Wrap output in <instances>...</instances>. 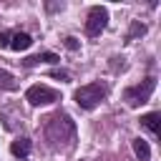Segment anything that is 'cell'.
I'll return each instance as SVG.
<instances>
[{
	"instance_id": "cell-1",
	"label": "cell",
	"mask_w": 161,
	"mask_h": 161,
	"mask_svg": "<svg viewBox=\"0 0 161 161\" xmlns=\"http://www.w3.org/2000/svg\"><path fill=\"white\" fill-rule=\"evenodd\" d=\"M45 138L53 148H70L75 138V123L65 113H55L45 123Z\"/></svg>"
},
{
	"instance_id": "cell-2",
	"label": "cell",
	"mask_w": 161,
	"mask_h": 161,
	"mask_svg": "<svg viewBox=\"0 0 161 161\" xmlns=\"http://www.w3.org/2000/svg\"><path fill=\"white\" fill-rule=\"evenodd\" d=\"M108 96V88H106V83H101V80H96V83H86V86H80L78 91H75V103L80 106V108H86V111H91V108H96L103 98Z\"/></svg>"
},
{
	"instance_id": "cell-3",
	"label": "cell",
	"mask_w": 161,
	"mask_h": 161,
	"mask_svg": "<svg viewBox=\"0 0 161 161\" xmlns=\"http://www.w3.org/2000/svg\"><path fill=\"white\" fill-rule=\"evenodd\" d=\"M153 88H156V78L151 75V78L141 80L138 86L126 88V91H123V98H126V103H128V106H141V103H146V101L151 98Z\"/></svg>"
},
{
	"instance_id": "cell-4",
	"label": "cell",
	"mask_w": 161,
	"mask_h": 161,
	"mask_svg": "<svg viewBox=\"0 0 161 161\" xmlns=\"http://www.w3.org/2000/svg\"><path fill=\"white\" fill-rule=\"evenodd\" d=\"M106 25H108V10L101 8V5L91 8L88 10V20H86V33L91 38H96V35H101L106 30Z\"/></svg>"
},
{
	"instance_id": "cell-5",
	"label": "cell",
	"mask_w": 161,
	"mask_h": 161,
	"mask_svg": "<svg viewBox=\"0 0 161 161\" xmlns=\"http://www.w3.org/2000/svg\"><path fill=\"white\" fill-rule=\"evenodd\" d=\"M25 101H28L30 106H48V103H55V101H58V91L38 83V86H30V88L25 91Z\"/></svg>"
},
{
	"instance_id": "cell-6",
	"label": "cell",
	"mask_w": 161,
	"mask_h": 161,
	"mask_svg": "<svg viewBox=\"0 0 161 161\" xmlns=\"http://www.w3.org/2000/svg\"><path fill=\"white\" fill-rule=\"evenodd\" d=\"M30 45H33V38H30L28 33H13L8 48H13V50H28Z\"/></svg>"
},
{
	"instance_id": "cell-7",
	"label": "cell",
	"mask_w": 161,
	"mask_h": 161,
	"mask_svg": "<svg viewBox=\"0 0 161 161\" xmlns=\"http://www.w3.org/2000/svg\"><path fill=\"white\" fill-rule=\"evenodd\" d=\"M10 153L18 156V158H25V156L30 153V138H15V141L10 143Z\"/></svg>"
},
{
	"instance_id": "cell-8",
	"label": "cell",
	"mask_w": 161,
	"mask_h": 161,
	"mask_svg": "<svg viewBox=\"0 0 161 161\" xmlns=\"http://www.w3.org/2000/svg\"><path fill=\"white\" fill-rule=\"evenodd\" d=\"M23 63H25L28 68H30V65H40V63H58V55H55V53H38V55L25 58Z\"/></svg>"
},
{
	"instance_id": "cell-9",
	"label": "cell",
	"mask_w": 161,
	"mask_h": 161,
	"mask_svg": "<svg viewBox=\"0 0 161 161\" xmlns=\"http://www.w3.org/2000/svg\"><path fill=\"white\" fill-rule=\"evenodd\" d=\"M158 118H161L158 113H146V116L141 118V123H143V126H146V128L156 136V133H158Z\"/></svg>"
},
{
	"instance_id": "cell-10",
	"label": "cell",
	"mask_w": 161,
	"mask_h": 161,
	"mask_svg": "<svg viewBox=\"0 0 161 161\" xmlns=\"http://www.w3.org/2000/svg\"><path fill=\"white\" fill-rule=\"evenodd\" d=\"M133 151H136V156H138L141 161H146L148 153H151V148H148V143H146L143 138H133Z\"/></svg>"
},
{
	"instance_id": "cell-11",
	"label": "cell",
	"mask_w": 161,
	"mask_h": 161,
	"mask_svg": "<svg viewBox=\"0 0 161 161\" xmlns=\"http://www.w3.org/2000/svg\"><path fill=\"white\" fill-rule=\"evenodd\" d=\"M10 88H15V78L8 70H0V91H10Z\"/></svg>"
},
{
	"instance_id": "cell-12",
	"label": "cell",
	"mask_w": 161,
	"mask_h": 161,
	"mask_svg": "<svg viewBox=\"0 0 161 161\" xmlns=\"http://www.w3.org/2000/svg\"><path fill=\"white\" fill-rule=\"evenodd\" d=\"M138 33L143 35V33H146V25H141V23H133V28H131V33H128V38H133V35H138Z\"/></svg>"
},
{
	"instance_id": "cell-13",
	"label": "cell",
	"mask_w": 161,
	"mask_h": 161,
	"mask_svg": "<svg viewBox=\"0 0 161 161\" xmlns=\"http://www.w3.org/2000/svg\"><path fill=\"white\" fill-rule=\"evenodd\" d=\"M65 48L68 50H78V40L75 38H65Z\"/></svg>"
},
{
	"instance_id": "cell-14",
	"label": "cell",
	"mask_w": 161,
	"mask_h": 161,
	"mask_svg": "<svg viewBox=\"0 0 161 161\" xmlns=\"http://www.w3.org/2000/svg\"><path fill=\"white\" fill-rule=\"evenodd\" d=\"M10 45V33H0V48H8Z\"/></svg>"
},
{
	"instance_id": "cell-15",
	"label": "cell",
	"mask_w": 161,
	"mask_h": 161,
	"mask_svg": "<svg viewBox=\"0 0 161 161\" xmlns=\"http://www.w3.org/2000/svg\"><path fill=\"white\" fill-rule=\"evenodd\" d=\"M50 75H53V78H60V80H65V78H68V73H65V70H53Z\"/></svg>"
}]
</instances>
